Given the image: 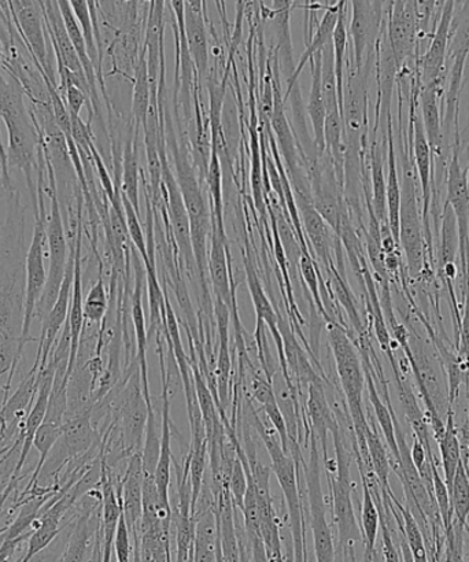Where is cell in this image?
<instances>
[{
	"label": "cell",
	"mask_w": 469,
	"mask_h": 562,
	"mask_svg": "<svg viewBox=\"0 0 469 562\" xmlns=\"http://www.w3.org/2000/svg\"><path fill=\"white\" fill-rule=\"evenodd\" d=\"M163 181L165 189H167L165 191H167L168 195V211L170 223H172L176 245H178L181 256L185 257L187 268H192L191 263H194L196 267L194 252H192L191 244L189 213H187L183 195H181L179 186L176 183L175 176L168 168L165 154L163 156Z\"/></svg>",
	"instance_id": "ac0fdd59"
},
{
	"label": "cell",
	"mask_w": 469,
	"mask_h": 562,
	"mask_svg": "<svg viewBox=\"0 0 469 562\" xmlns=\"http://www.w3.org/2000/svg\"><path fill=\"white\" fill-rule=\"evenodd\" d=\"M446 424L444 432L437 438L440 451V462H443V470L445 475V483L449 492L451 483L456 475L457 468H459L462 460V446L459 435V428L456 426L454 407H449L446 413Z\"/></svg>",
	"instance_id": "f1b7e54d"
},
{
	"label": "cell",
	"mask_w": 469,
	"mask_h": 562,
	"mask_svg": "<svg viewBox=\"0 0 469 562\" xmlns=\"http://www.w3.org/2000/svg\"><path fill=\"white\" fill-rule=\"evenodd\" d=\"M449 493L454 506V521L466 527L469 517V470L465 459L457 468Z\"/></svg>",
	"instance_id": "ab89813d"
},
{
	"label": "cell",
	"mask_w": 469,
	"mask_h": 562,
	"mask_svg": "<svg viewBox=\"0 0 469 562\" xmlns=\"http://www.w3.org/2000/svg\"><path fill=\"white\" fill-rule=\"evenodd\" d=\"M388 216L391 234H393L400 245V207H401V186L399 164H397L393 121L388 124Z\"/></svg>",
	"instance_id": "f546056e"
},
{
	"label": "cell",
	"mask_w": 469,
	"mask_h": 562,
	"mask_svg": "<svg viewBox=\"0 0 469 562\" xmlns=\"http://www.w3.org/2000/svg\"><path fill=\"white\" fill-rule=\"evenodd\" d=\"M298 268H300L303 283L308 286L309 292L313 296V303L316 305L317 311L322 314L325 323H336L333 318H331L327 311H325L324 301L322 295H320V274L316 263H314L313 258L311 257V252L302 251L300 257V262H298Z\"/></svg>",
	"instance_id": "7bdbcfd3"
},
{
	"label": "cell",
	"mask_w": 469,
	"mask_h": 562,
	"mask_svg": "<svg viewBox=\"0 0 469 562\" xmlns=\"http://www.w3.org/2000/svg\"><path fill=\"white\" fill-rule=\"evenodd\" d=\"M350 2H342L338 24H336L333 35L335 76L338 82V101L340 113L344 112L345 101V60L347 53V43H349V30H347V8Z\"/></svg>",
	"instance_id": "836d02e7"
},
{
	"label": "cell",
	"mask_w": 469,
	"mask_h": 562,
	"mask_svg": "<svg viewBox=\"0 0 469 562\" xmlns=\"http://www.w3.org/2000/svg\"><path fill=\"white\" fill-rule=\"evenodd\" d=\"M121 506L132 542H139L143 516V457L142 451L130 457L129 465L120 482Z\"/></svg>",
	"instance_id": "2e32d148"
},
{
	"label": "cell",
	"mask_w": 469,
	"mask_h": 562,
	"mask_svg": "<svg viewBox=\"0 0 469 562\" xmlns=\"http://www.w3.org/2000/svg\"><path fill=\"white\" fill-rule=\"evenodd\" d=\"M323 52V49H322ZM322 52L314 55L312 63V87L309 93L308 114L312 121L314 132V145H316L319 158L327 156L324 145V124L327 119V108H325L324 95L322 91Z\"/></svg>",
	"instance_id": "484cf974"
},
{
	"label": "cell",
	"mask_w": 469,
	"mask_h": 562,
	"mask_svg": "<svg viewBox=\"0 0 469 562\" xmlns=\"http://www.w3.org/2000/svg\"><path fill=\"white\" fill-rule=\"evenodd\" d=\"M9 3L11 19H13L16 30L21 35L22 42L30 49L33 63L41 71L43 79H49L55 82L52 68H49V58L46 44V21H44V11L42 2H31V0H13Z\"/></svg>",
	"instance_id": "30bf717a"
},
{
	"label": "cell",
	"mask_w": 469,
	"mask_h": 562,
	"mask_svg": "<svg viewBox=\"0 0 469 562\" xmlns=\"http://www.w3.org/2000/svg\"><path fill=\"white\" fill-rule=\"evenodd\" d=\"M451 157L446 172V186H448V200L451 211H454L457 227L460 236V261L462 279L469 280V172L461 168L459 143H455L451 148Z\"/></svg>",
	"instance_id": "8fae6325"
},
{
	"label": "cell",
	"mask_w": 469,
	"mask_h": 562,
	"mask_svg": "<svg viewBox=\"0 0 469 562\" xmlns=\"http://www.w3.org/2000/svg\"><path fill=\"white\" fill-rule=\"evenodd\" d=\"M208 273L211 278L212 289L216 300L223 301L230 307L231 317L235 325L242 324L237 311L236 289L228 262V246L225 231L219 229L212 222L211 255L208 258Z\"/></svg>",
	"instance_id": "4fadbf2b"
},
{
	"label": "cell",
	"mask_w": 469,
	"mask_h": 562,
	"mask_svg": "<svg viewBox=\"0 0 469 562\" xmlns=\"http://www.w3.org/2000/svg\"><path fill=\"white\" fill-rule=\"evenodd\" d=\"M157 355L159 357V367H161L163 379V423H161V437H159V457L156 468L157 488L159 495L169 503V487H170V470H172V418H170V398H169V372L167 371V363H165V349L163 344V336H157Z\"/></svg>",
	"instance_id": "9a60e30c"
},
{
	"label": "cell",
	"mask_w": 469,
	"mask_h": 562,
	"mask_svg": "<svg viewBox=\"0 0 469 562\" xmlns=\"http://www.w3.org/2000/svg\"><path fill=\"white\" fill-rule=\"evenodd\" d=\"M245 271L248 291H250L254 311H256L257 323H261L265 327L269 328V333L272 335L275 340L276 349H278L280 372L283 374L287 383L295 385V383L292 382V376L284 358L283 340H281L278 327L279 313H276L272 303H270L267 292H265L261 281H259L256 268H254L250 257H245Z\"/></svg>",
	"instance_id": "e0dca14e"
},
{
	"label": "cell",
	"mask_w": 469,
	"mask_h": 562,
	"mask_svg": "<svg viewBox=\"0 0 469 562\" xmlns=\"http://www.w3.org/2000/svg\"><path fill=\"white\" fill-rule=\"evenodd\" d=\"M433 497L443 521L444 532H448L454 526V506H451V498L448 486L443 477H440L437 462L433 464Z\"/></svg>",
	"instance_id": "f6af8a7d"
},
{
	"label": "cell",
	"mask_w": 469,
	"mask_h": 562,
	"mask_svg": "<svg viewBox=\"0 0 469 562\" xmlns=\"http://www.w3.org/2000/svg\"><path fill=\"white\" fill-rule=\"evenodd\" d=\"M324 380L320 379L308 385V401L305 405V440L309 442L311 434L323 446L324 460L328 461V434L338 424L331 411L327 396L324 393Z\"/></svg>",
	"instance_id": "d6986e66"
},
{
	"label": "cell",
	"mask_w": 469,
	"mask_h": 562,
	"mask_svg": "<svg viewBox=\"0 0 469 562\" xmlns=\"http://www.w3.org/2000/svg\"><path fill=\"white\" fill-rule=\"evenodd\" d=\"M0 531H2V528H0Z\"/></svg>",
	"instance_id": "f907efd6"
},
{
	"label": "cell",
	"mask_w": 469,
	"mask_h": 562,
	"mask_svg": "<svg viewBox=\"0 0 469 562\" xmlns=\"http://www.w3.org/2000/svg\"><path fill=\"white\" fill-rule=\"evenodd\" d=\"M270 126H272V131L276 136H278V148H280L287 165H289V168L291 169L292 179L297 180L298 172H300V157H298L294 135H292L289 121H287L286 117L284 101L280 98V92L278 93V91H276V88L275 106L272 119H270Z\"/></svg>",
	"instance_id": "4dcf8cb0"
},
{
	"label": "cell",
	"mask_w": 469,
	"mask_h": 562,
	"mask_svg": "<svg viewBox=\"0 0 469 562\" xmlns=\"http://www.w3.org/2000/svg\"><path fill=\"white\" fill-rule=\"evenodd\" d=\"M227 486L234 506L242 512L243 501H245L247 492V476L245 465H243L241 457L237 454L228 476Z\"/></svg>",
	"instance_id": "bcb514c9"
},
{
	"label": "cell",
	"mask_w": 469,
	"mask_h": 562,
	"mask_svg": "<svg viewBox=\"0 0 469 562\" xmlns=\"http://www.w3.org/2000/svg\"><path fill=\"white\" fill-rule=\"evenodd\" d=\"M47 216L43 201V172L37 173V206L36 223L33 238L26 255V280L24 296V325H22L21 345L25 347L31 340V328L36 317V308L42 300L44 286L47 283L46 267H44V241L46 238Z\"/></svg>",
	"instance_id": "5b68a950"
},
{
	"label": "cell",
	"mask_w": 469,
	"mask_h": 562,
	"mask_svg": "<svg viewBox=\"0 0 469 562\" xmlns=\"http://www.w3.org/2000/svg\"><path fill=\"white\" fill-rule=\"evenodd\" d=\"M2 63V60H0ZM2 135H0V172H2V181L5 191L13 192V184H11V178L9 172L8 153H5Z\"/></svg>",
	"instance_id": "c3c4849f"
},
{
	"label": "cell",
	"mask_w": 469,
	"mask_h": 562,
	"mask_svg": "<svg viewBox=\"0 0 469 562\" xmlns=\"http://www.w3.org/2000/svg\"><path fill=\"white\" fill-rule=\"evenodd\" d=\"M121 192L125 195L135 211L141 214L139 201V150H137V136H131L126 142L123 161V184Z\"/></svg>",
	"instance_id": "e575fe53"
},
{
	"label": "cell",
	"mask_w": 469,
	"mask_h": 562,
	"mask_svg": "<svg viewBox=\"0 0 469 562\" xmlns=\"http://www.w3.org/2000/svg\"><path fill=\"white\" fill-rule=\"evenodd\" d=\"M63 95L64 101L66 102V106H68L70 115H76V117H80L81 109L85 108V104L88 101L87 93L81 90V88L71 85H66L63 91L59 92Z\"/></svg>",
	"instance_id": "7dc6e473"
},
{
	"label": "cell",
	"mask_w": 469,
	"mask_h": 562,
	"mask_svg": "<svg viewBox=\"0 0 469 562\" xmlns=\"http://www.w3.org/2000/svg\"><path fill=\"white\" fill-rule=\"evenodd\" d=\"M456 2H445L443 13L428 44L427 52L417 59V81L418 86H437L444 88L448 74H446V58H448V47L450 37L451 20H454Z\"/></svg>",
	"instance_id": "7c38bea8"
},
{
	"label": "cell",
	"mask_w": 469,
	"mask_h": 562,
	"mask_svg": "<svg viewBox=\"0 0 469 562\" xmlns=\"http://www.w3.org/2000/svg\"><path fill=\"white\" fill-rule=\"evenodd\" d=\"M295 202L300 217H302L303 233H306L311 246L320 261L325 267H331V247H333V235L330 233L327 223L313 206L312 196L295 192ZM333 231V229H331Z\"/></svg>",
	"instance_id": "603a6c76"
},
{
	"label": "cell",
	"mask_w": 469,
	"mask_h": 562,
	"mask_svg": "<svg viewBox=\"0 0 469 562\" xmlns=\"http://www.w3.org/2000/svg\"><path fill=\"white\" fill-rule=\"evenodd\" d=\"M459 11H455L451 20L448 58L450 69L448 74L449 88L446 92V112L444 113V136L449 135L451 126L455 128V137H459V106L462 77H465L466 64L469 54V2H460Z\"/></svg>",
	"instance_id": "8992f818"
},
{
	"label": "cell",
	"mask_w": 469,
	"mask_h": 562,
	"mask_svg": "<svg viewBox=\"0 0 469 562\" xmlns=\"http://www.w3.org/2000/svg\"><path fill=\"white\" fill-rule=\"evenodd\" d=\"M70 8L74 10L77 22L81 27L82 37H85L88 55H90L93 68L97 70L98 81L101 82L103 95L107 97L104 91V82L102 80V58L101 49L98 47L96 22H93L90 5L86 0H70Z\"/></svg>",
	"instance_id": "d6a6232c"
},
{
	"label": "cell",
	"mask_w": 469,
	"mask_h": 562,
	"mask_svg": "<svg viewBox=\"0 0 469 562\" xmlns=\"http://www.w3.org/2000/svg\"><path fill=\"white\" fill-rule=\"evenodd\" d=\"M342 2L331 3L327 5V11L323 16V20L320 21L317 25V30L314 31V35L312 36V41L308 42L305 53L302 54L300 64H298L297 69L292 71L289 81V92H287V97L290 95L292 88H294L298 76H300L305 65L309 60L314 58V55L322 52V49L327 46V44L333 41L334 31L336 24H338L339 11H340ZM284 98V101L287 99Z\"/></svg>",
	"instance_id": "83f0119b"
},
{
	"label": "cell",
	"mask_w": 469,
	"mask_h": 562,
	"mask_svg": "<svg viewBox=\"0 0 469 562\" xmlns=\"http://www.w3.org/2000/svg\"><path fill=\"white\" fill-rule=\"evenodd\" d=\"M2 427H3V418H2V416H0V429H2Z\"/></svg>",
	"instance_id": "681fc988"
},
{
	"label": "cell",
	"mask_w": 469,
	"mask_h": 562,
	"mask_svg": "<svg viewBox=\"0 0 469 562\" xmlns=\"http://www.w3.org/2000/svg\"><path fill=\"white\" fill-rule=\"evenodd\" d=\"M322 91L327 113L339 110L338 82L335 76L334 46L331 41L322 52ZM342 114V113H340Z\"/></svg>",
	"instance_id": "60d3db41"
},
{
	"label": "cell",
	"mask_w": 469,
	"mask_h": 562,
	"mask_svg": "<svg viewBox=\"0 0 469 562\" xmlns=\"http://www.w3.org/2000/svg\"><path fill=\"white\" fill-rule=\"evenodd\" d=\"M366 442L368 449V459L369 464H371V470L373 472L375 477L380 486V492L384 495H391L389 476H390V460L388 453H386V449L380 439L377 428L373 427V424H368L366 429Z\"/></svg>",
	"instance_id": "d590c367"
},
{
	"label": "cell",
	"mask_w": 469,
	"mask_h": 562,
	"mask_svg": "<svg viewBox=\"0 0 469 562\" xmlns=\"http://www.w3.org/2000/svg\"><path fill=\"white\" fill-rule=\"evenodd\" d=\"M202 8L200 0L185 2L186 41L200 80L206 76L209 65L208 33Z\"/></svg>",
	"instance_id": "7402d4cb"
},
{
	"label": "cell",
	"mask_w": 469,
	"mask_h": 562,
	"mask_svg": "<svg viewBox=\"0 0 469 562\" xmlns=\"http://www.w3.org/2000/svg\"><path fill=\"white\" fill-rule=\"evenodd\" d=\"M309 442H311V457H309L308 462L302 459L300 464H302L303 473H305L309 508H311L314 555H316V562H335L333 532H331L327 514H325L319 442L312 434L309 437Z\"/></svg>",
	"instance_id": "52a82bcc"
},
{
	"label": "cell",
	"mask_w": 469,
	"mask_h": 562,
	"mask_svg": "<svg viewBox=\"0 0 469 562\" xmlns=\"http://www.w3.org/2000/svg\"><path fill=\"white\" fill-rule=\"evenodd\" d=\"M43 148L44 158H46V169L49 179V200H52V212H49V218L47 220L46 238L49 251V267L47 273V283L44 286V292L41 302H38L36 308V317H41L42 322L52 312V308L57 302L60 285L65 278L66 266L69 260L68 241H66V234L64 227L63 214H60V205L58 198L57 179H55V172L49 161L46 147L41 142Z\"/></svg>",
	"instance_id": "277c9868"
},
{
	"label": "cell",
	"mask_w": 469,
	"mask_h": 562,
	"mask_svg": "<svg viewBox=\"0 0 469 562\" xmlns=\"http://www.w3.org/2000/svg\"><path fill=\"white\" fill-rule=\"evenodd\" d=\"M150 102L152 88L150 81H148V69L145 48V52H143L142 57L139 59V64H137L134 85V97H132V115H134L135 119L136 131L139 130V126L145 125L148 108H150Z\"/></svg>",
	"instance_id": "8d00e7d4"
},
{
	"label": "cell",
	"mask_w": 469,
	"mask_h": 562,
	"mask_svg": "<svg viewBox=\"0 0 469 562\" xmlns=\"http://www.w3.org/2000/svg\"><path fill=\"white\" fill-rule=\"evenodd\" d=\"M439 233L438 272L445 267L455 266L460 251L459 227L455 213L446 201L440 212Z\"/></svg>",
	"instance_id": "1f68e13d"
},
{
	"label": "cell",
	"mask_w": 469,
	"mask_h": 562,
	"mask_svg": "<svg viewBox=\"0 0 469 562\" xmlns=\"http://www.w3.org/2000/svg\"><path fill=\"white\" fill-rule=\"evenodd\" d=\"M206 184L209 194L212 198V222L216 224L219 229L224 228V200H223V168L220 162L219 154L214 150L211 153L206 169Z\"/></svg>",
	"instance_id": "74e56055"
},
{
	"label": "cell",
	"mask_w": 469,
	"mask_h": 562,
	"mask_svg": "<svg viewBox=\"0 0 469 562\" xmlns=\"http://www.w3.org/2000/svg\"><path fill=\"white\" fill-rule=\"evenodd\" d=\"M328 340L334 355L336 373H338L342 390L346 396L347 409L350 413L358 454L367 470L372 471L366 442V429L369 422L362 405L366 372H364L360 355H358L355 339H351L349 330L340 323L328 324Z\"/></svg>",
	"instance_id": "7a4b0ae2"
},
{
	"label": "cell",
	"mask_w": 469,
	"mask_h": 562,
	"mask_svg": "<svg viewBox=\"0 0 469 562\" xmlns=\"http://www.w3.org/2000/svg\"><path fill=\"white\" fill-rule=\"evenodd\" d=\"M108 311L109 297L101 272L85 300V324H97L98 327H101L108 316Z\"/></svg>",
	"instance_id": "b9f144b4"
},
{
	"label": "cell",
	"mask_w": 469,
	"mask_h": 562,
	"mask_svg": "<svg viewBox=\"0 0 469 562\" xmlns=\"http://www.w3.org/2000/svg\"><path fill=\"white\" fill-rule=\"evenodd\" d=\"M22 351H24V347L21 345V339L14 338V336L0 329V378L8 374V383H5L3 390V402L9 400L11 382H13L16 367L20 366Z\"/></svg>",
	"instance_id": "f35d334b"
},
{
	"label": "cell",
	"mask_w": 469,
	"mask_h": 562,
	"mask_svg": "<svg viewBox=\"0 0 469 562\" xmlns=\"http://www.w3.org/2000/svg\"><path fill=\"white\" fill-rule=\"evenodd\" d=\"M209 493L202 492L205 506L201 515H196V542L192 562H217L220 542L216 498L208 499Z\"/></svg>",
	"instance_id": "cb8c5ba5"
},
{
	"label": "cell",
	"mask_w": 469,
	"mask_h": 562,
	"mask_svg": "<svg viewBox=\"0 0 469 562\" xmlns=\"http://www.w3.org/2000/svg\"><path fill=\"white\" fill-rule=\"evenodd\" d=\"M335 446V476L328 475L333 515L338 528L339 548L344 562H357L356 543L360 541L361 528L358 526L355 506L351 499V457L346 449L344 432L339 424L331 431Z\"/></svg>",
	"instance_id": "3957f363"
},
{
	"label": "cell",
	"mask_w": 469,
	"mask_h": 562,
	"mask_svg": "<svg viewBox=\"0 0 469 562\" xmlns=\"http://www.w3.org/2000/svg\"><path fill=\"white\" fill-rule=\"evenodd\" d=\"M146 278V271H143L141 262L137 261L135 291L132 294L131 318L134 323L135 341H136V361L139 363V376L148 406L152 404L150 384H148V367H147V346L148 334L146 328L145 311H143V280Z\"/></svg>",
	"instance_id": "44dd1931"
},
{
	"label": "cell",
	"mask_w": 469,
	"mask_h": 562,
	"mask_svg": "<svg viewBox=\"0 0 469 562\" xmlns=\"http://www.w3.org/2000/svg\"><path fill=\"white\" fill-rule=\"evenodd\" d=\"M101 442V435L92 423V412H88L81 416L65 418L57 446L60 453L70 462L86 456Z\"/></svg>",
	"instance_id": "ffe728a7"
},
{
	"label": "cell",
	"mask_w": 469,
	"mask_h": 562,
	"mask_svg": "<svg viewBox=\"0 0 469 562\" xmlns=\"http://www.w3.org/2000/svg\"><path fill=\"white\" fill-rule=\"evenodd\" d=\"M10 81L0 76V119H3L9 132L8 162L9 168H19L25 176L27 190L37 206V184L33 181V170L38 167V123L32 108L24 102V87L14 75Z\"/></svg>",
	"instance_id": "6da1fadb"
},
{
	"label": "cell",
	"mask_w": 469,
	"mask_h": 562,
	"mask_svg": "<svg viewBox=\"0 0 469 562\" xmlns=\"http://www.w3.org/2000/svg\"><path fill=\"white\" fill-rule=\"evenodd\" d=\"M384 150L375 137L371 146V198L368 207L373 212L379 225L389 224L388 216V181L384 176ZM390 227V225H389Z\"/></svg>",
	"instance_id": "4316f807"
},
{
	"label": "cell",
	"mask_w": 469,
	"mask_h": 562,
	"mask_svg": "<svg viewBox=\"0 0 469 562\" xmlns=\"http://www.w3.org/2000/svg\"><path fill=\"white\" fill-rule=\"evenodd\" d=\"M214 316H216L217 325V360L214 368V376H216L219 411L222 415L225 427L230 426L227 413L233 398V361H231V339H230V322L231 311L223 301L214 300Z\"/></svg>",
	"instance_id": "5bb4252c"
},
{
	"label": "cell",
	"mask_w": 469,
	"mask_h": 562,
	"mask_svg": "<svg viewBox=\"0 0 469 562\" xmlns=\"http://www.w3.org/2000/svg\"><path fill=\"white\" fill-rule=\"evenodd\" d=\"M278 327L281 340H283L287 367H289V371L294 374L297 383L302 382L309 385L316 382V380L323 379L316 371H314L311 361H309L306 350L302 349L300 341L297 339L294 328H291L290 323L279 316Z\"/></svg>",
	"instance_id": "d4e9b609"
},
{
	"label": "cell",
	"mask_w": 469,
	"mask_h": 562,
	"mask_svg": "<svg viewBox=\"0 0 469 562\" xmlns=\"http://www.w3.org/2000/svg\"><path fill=\"white\" fill-rule=\"evenodd\" d=\"M386 33L393 49L397 66H417L418 21L417 2H388Z\"/></svg>",
	"instance_id": "9c48e42d"
},
{
	"label": "cell",
	"mask_w": 469,
	"mask_h": 562,
	"mask_svg": "<svg viewBox=\"0 0 469 562\" xmlns=\"http://www.w3.org/2000/svg\"><path fill=\"white\" fill-rule=\"evenodd\" d=\"M351 20L349 36L353 41V63L356 70H362L364 65L377 54L380 35H382L388 2H350Z\"/></svg>",
	"instance_id": "ba28073f"
},
{
	"label": "cell",
	"mask_w": 469,
	"mask_h": 562,
	"mask_svg": "<svg viewBox=\"0 0 469 562\" xmlns=\"http://www.w3.org/2000/svg\"><path fill=\"white\" fill-rule=\"evenodd\" d=\"M121 201H123L126 229H129L132 245H134L137 252H139L145 267H156L150 262V258H148L147 241L141 224V214L137 213L135 207L131 205V202L126 200L125 195H123V192H121Z\"/></svg>",
	"instance_id": "ee69618b"
}]
</instances>
